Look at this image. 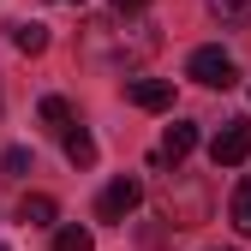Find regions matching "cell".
Returning a JSON list of instances; mask_svg holds the SVG:
<instances>
[{"mask_svg": "<svg viewBox=\"0 0 251 251\" xmlns=\"http://www.w3.org/2000/svg\"><path fill=\"white\" fill-rule=\"evenodd\" d=\"M12 48L18 54H42L48 48V30L42 24H12Z\"/></svg>", "mask_w": 251, "mask_h": 251, "instance_id": "ba28073f", "label": "cell"}, {"mask_svg": "<svg viewBox=\"0 0 251 251\" xmlns=\"http://www.w3.org/2000/svg\"><path fill=\"white\" fill-rule=\"evenodd\" d=\"M0 251H6V245H0Z\"/></svg>", "mask_w": 251, "mask_h": 251, "instance_id": "2e32d148", "label": "cell"}, {"mask_svg": "<svg viewBox=\"0 0 251 251\" xmlns=\"http://www.w3.org/2000/svg\"><path fill=\"white\" fill-rule=\"evenodd\" d=\"M36 114H42L48 126H60V132H66V126H72V108L60 102V96H42V108H36Z\"/></svg>", "mask_w": 251, "mask_h": 251, "instance_id": "7c38bea8", "label": "cell"}, {"mask_svg": "<svg viewBox=\"0 0 251 251\" xmlns=\"http://www.w3.org/2000/svg\"><path fill=\"white\" fill-rule=\"evenodd\" d=\"M209 12L222 24H251V0H209Z\"/></svg>", "mask_w": 251, "mask_h": 251, "instance_id": "9c48e42d", "label": "cell"}, {"mask_svg": "<svg viewBox=\"0 0 251 251\" xmlns=\"http://www.w3.org/2000/svg\"><path fill=\"white\" fill-rule=\"evenodd\" d=\"M144 203V185L132 179V174H120L114 185H102V198H96V215H102V222H126V215H132Z\"/></svg>", "mask_w": 251, "mask_h": 251, "instance_id": "3957f363", "label": "cell"}, {"mask_svg": "<svg viewBox=\"0 0 251 251\" xmlns=\"http://www.w3.org/2000/svg\"><path fill=\"white\" fill-rule=\"evenodd\" d=\"M54 6H78V0H54Z\"/></svg>", "mask_w": 251, "mask_h": 251, "instance_id": "9a60e30c", "label": "cell"}, {"mask_svg": "<svg viewBox=\"0 0 251 251\" xmlns=\"http://www.w3.org/2000/svg\"><path fill=\"white\" fill-rule=\"evenodd\" d=\"M54 251H96V239H90V227H60Z\"/></svg>", "mask_w": 251, "mask_h": 251, "instance_id": "30bf717a", "label": "cell"}, {"mask_svg": "<svg viewBox=\"0 0 251 251\" xmlns=\"http://www.w3.org/2000/svg\"><path fill=\"white\" fill-rule=\"evenodd\" d=\"M60 138H66V162L72 168H90V162H96V138H90L84 126H66Z\"/></svg>", "mask_w": 251, "mask_h": 251, "instance_id": "52a82bcc", "label": "cell"}, {"mask_svg": "<svg viewBox=\"0 0 251 251\" xmlns=\"http://www.w3.org/2000/svg\"><path fill=\"white\" fill-rule=\"evenodd\" d=\"M185 78H198L203 90H233L239 84V66L227 48H192V60H185Z\"/></svg>", "mask_w": 251, "mask_h": 251, "instance_id": "6da1fadb", "label": "cell"}, {"mask_svg": "<svg viewBox=\"0 0 251 251\" xmlns=\"http://www.w3.org/2000/svg\"><path fill=\"white\" fill-rule=\"evenodd\" d=\"M245 155H251V120H227L222 132L209 138V162L215 168H239Z\"/></svg>", "mask_w": 251, "mask_h": 251, "instance_id": "7a4b0ae2", "label": "cell"}, {"mask_svg": "<svg viewBox=\"0 0 251 251\" xmlns=\"http://www.w3.org/2000/svg\"><path fill=\"white\" fill-rule=\"evenodd\" d=\"M54 215H60V203H54L48 192H30V198L18 203V222H24V227H54Z\"/></svg>", "mask_w": 251, "mask_h": 251, "instance_id": "8992f818", "label": "cell"}, {"mask_svg": "<svg viewBox=\"0 0 251 251\" xmlns=\"http://www.w3.org/2000/svg\"><path fill=\"white\" fill-rule=\"evenodd\" d=\"M0 168H6V174H30V150H24V144L6 150V155H0Z\"/></svg>", "mask_w": 251, "mask_h": 251, "instance_id": "4fadbf2b", "label": "cell"}, {"mask_svg": "<svg viewBox=\"0 0 251 251\" xmlns=\"http://www.w3.org/2000/svg\"><path fill=\"white\" fill-rule=\"evenodd\" d=\"M233 227H239V233H251V174L239 179V192H233Z\"/></svg>", "mask_w": 251, "mask_h": 251, "instance_id": "8fae6325", "label": "cell"}, {"mask_svg": "<svg viewBox=\"0 0 251 251\" xmlns=\"http://www.w3.org/2000/svg\"><path fill=\"white\" fill-rule=\"evenodd\" d=\"M192 150H198V126L192 120H174L168 138H162V150H155V162H185Z\"/></svg>", "mask_w": 251, "mask_h": 251, "instance_id": "5b68a950", "label": "cell"}, {"mask_svg": "<svg viewBox=\"0 0 251 251\" xmlns=\"http://www.w3.org/2000/svg\"><path fill=\"white\" fill-rule=\"evenodd\" d=\"M150 0H114V12H144Z\"/></svg>", "mask_w": 251, "mask_h": 251, "instance_id": "5bb4252c", "label": "cell"}, {"mask_svg": "<svg viewBox=\"0 0 251 251\" xmlns=\"http://www.w3.org/2000/svg\"><path fill=\"white\" fill-rule=\"evenodd\" d=\"M126 96H132V108H144V114H168L174 108V84L168 78H132Z\"/></svg>", "mask_w": 251, "mask_h": 251, "instance_id": "277c9868", "label": "cell"}]
</instances>
